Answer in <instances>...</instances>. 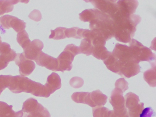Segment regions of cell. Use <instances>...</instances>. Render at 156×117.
I'll return each instance as SVG.
<instances>
[{"instance_id": "obj_1", "label": "cell", "mask_w": 156, "mask_h": 117, "mask_svg": "<svg viewBox=\"0 0 156 117\" xmlns=\"http://www.w3.org/2000/svg\"><path fill=\"white\" fill-rule=\"evenodd\" d=\"M139 17V16L132 14L126 16H116L114 18L115 37L118 41L124 43L131 41L136 30V26L140 22Z\"/></svg>"}, {"instance_id": "obj_2", "label": "cell", "mask_w": 156, "mask_h": 117, "mask_svg": "<svg viewBox=\"0 0 156 117\" xmlns=\"http://www.w3.org/2000/svg\"><path fill=\"white\" fill-rule=\"evenodd\" d=\"M9 89L14 93L24 92L30 93L36 97H49L44 85L35 82L27 77L21 76H12Z\"/></svg>"}, {"instance_id": "obj_3", "label": "cell", "mask_w": 156, "mask_h": 117, "mask_svg": "<svg viewBox=\"0 0 156 117\" xmlns=\"http://www.w3.org/2000/svg\"><path fill=\"white\" fill-rule=\"evenodd\" d=\"M81 54L79 47L73 44L66 46L63 52L57 58L58 71H70L73 67V61L74 57Z\"/></svg>"}, {"instance_id": "obj_4", "label": "cell", "mask_w": 156, "mask_h": 117, "mask_svg": "<svg viewBox=\"0 0 156 117\" xmlns=\"http://www.w3.org/2000/svg\"><path fill=\"white\" fill-rule=\"evenodd\" d=\"M22 111V117H51L48 110L33 98H30L23 102Z\"/></svg>"}, {"instance_id": "obj_5", "label": "cell", "mask_w": 156, "mask_h": 117, "mask_svg": "<svg viewBox=\"0 0 156 117\" xmlns=\"http://www.w3.org/2000/svg\"><path fill=\"white\" fill-rule=\"evenodd\" d=\"M129 43L130 50L134 60L139 63L140 61L151 62L155 60L156 55L147 47L143 46L141 43L135 39H132Z\"/></svg>"}, {"instance_id": "obj_6", "label": "cell", "mask_w": 156, "mask_h": 117, "mask_svg": "<svg viewBox=\"0 0 156 117\" xmlns=\"http://www.w3.org/2000/svg\"><path fill=\"white\" fill-rule=\"evenodd\" d=\"M126 108L129 117H139L144 109V103L140 102L139 98L134 93L129 92L125 96Z\"/></svg>"}, {"instance_id": "obj_7", "label": "cell", "mask_w": 156, "mask_h": 117, "mask_svg": "<svg viewBox=\"0 0 156 117\" xmlns=\"http://www.w3.org/2000/svg\"><path fill=\"white\" fill-rule=\"evenodd\" d=\"M0 25L3 29H9L12 27L18 33L24 30L26 26L24 21L9 15L0 17Z\"/></svg>"}, {"instance_id": "obj_8", "label": "cell", "mask_w": 156, "mask_h": 117, "mask_svg": "<svg viewBox=\"0 0 156 117\" xmlns=\"http://www.w3.org/2000/svg\"><path fill=\"white\" fill-rule=\"evenodd\" d=\"M15 64L20 68V73L22 76L30 75L35 68V64L32 60L25 57L24 53L17 54Z\"/></svg>"}, {"instance_id": "obj_9", "label": "cell", "mask_w": 156, "mask_h": 117, "mask_svg": "<svg viewBox=\"0 0 156 117\" xmlns=\"http://www.w3.org/2000/svg\"><path fill=\"white\" fill-rule=\"evenodd\" d=\"M17 54L8 43L3 42L0 46V70L7 67L10 61L15 60Z\"/></svg>"}, {"instance_id": "obj_10", "label": "cell", "mask_w": 156, "mask_h": 117, "mask_svg": "<svg viewBox=\"0 0 156 117\" xmlns=\"http://www.w3.org/2000/svg\"><path fill=\"white\" fill-rule=\"evenodd\" d=\"M123 94V91L117 88L114 89L111 93L109 101L113 106L114 113H122L127 111L125 105V100Z\"/></svg>"}, {"instance_id": "obj_11", "label": "cell", "mask_w": 156, "mask_h": 117, "mask_svg": "<svg viewBox=\"0 0 156 117\" xmlns=\"http://www.w3.org/2000/svg\"><path fill=\"white\" fill-rule=\"evenodd\" d=\"M107 99V96L98 90L90 93L88 92L86 99L85 104L93 108L103 107L106 103Z\"/></svg>"}, {"instance_id": "obj_12", "label": "cell", "mask_w": 156, "mask_h": 117, "mask_svg": "<svg viewBox=\"0 0 156 117\" xmlns=\"http://www.w3.org/2000/svg\"><path fill=\"white\" fill-rule=\"evenodd\" d=\"M44 44L41 40L36 39L31 41L29 46L24 49L25 57L31 60L36 61L42 52Z\"/></svg>"}, {"instance_id": "obj_13", "label": "cell", "mask_w": 156, "mask_h": 117, "mask_svg": "<svg viewBox=\"0 0 156 117\" xmlns=\"http://www.w3.org/2000/svg\"><path fill=\"white\" fill-rule=\"evenodd\" d=\"M37 65L54 71H58V61L55 58L42 51L37 60Z\"/></svg>"}, {"instance_id": "obj_14", "label": "cell", "mask_w": 156, "mask_h": 117, "mask_svg": "<svg viewBox=\"0 0 156 117\" xmlns=\"http://www.w3.org/2000/svg\"><path fill=\"white\" fill-rule=\"evenodd\" d=\"M46 92L50 97L51 94L55 90L61 88L62 87L61 79L60 76L57 73H52L47 78V82L44 85Z\"/></svg>"}, {"instance_id": "obj_15", "label": "cell", "mask_w": 156, "mask_h": 117, "mask_svg": "<svg viewBox=\"0 0 156 117\" xmlns=\"http://www.w3.org/2000/svg\"><path fill=\"white\" fill-rule=\"evenodd\" d=\"M23 115L22 110L15 112L12 110V105L0 101V117H22Z\"/></svg>"}, {"instance_id": "obj_16", "label": "cell", "mask_w": 156, "mask_h": 117, "mask_svg": "<svg viewBox=\"0 0 156 117\" xmlns=\"http://www.w3.org/2000/svg\"><path fill=\"white\" fill-rule=\"evenodd\" d=\"M29 1H17V0H2L0 1V15L10 12L13 11L14 5L18 3L22 2L28 3Z\"/></svg>"}, {"instance_id": "obj_17", "label": "cell", "mask_w": 156, "mask_h": 117, "mask_svg": "<svg viewBox=\"0 0 156 117\" xmlns=\"http://www.w3.org/2000/svg\"><path fill=\"white\" fill-rule=\"evenodd\" d=\"M111 52L108 51L105 46H98L94 47L92 55L98 59L105 60L106 59Z\"/></svg>"}, {"instance_id": "obj_18", "label": "cell", "mask_w": 156, "mask_h": 117, "mask_svg": "<svg viewBox=\"0 0 156 117\" xmlns=\"http://www.w3.org/2000/svg\"><path fill=\"white\" fill-rule=\"evenodd\" d=\"M79 47L81 53L89 56L92 54L94 46L90 39L85 38L82 40L81 45Z\"/></svg>"}, {"instance_id": "obj_19", "label": "cell", "mask_w": 156, "mask_h": 117, "mask_svg": "<svg viewBox=\"0 0 156 117\" xmlns=\"http://www.w3.org/2000/svg\"><path fill=\"white\" fill-rule=\"evenodd\" d=\"M17 40L23 50L27 48L31 42L29 38L28 33L25 30L18 33L17 34Z\"/></svg>"}, {"instance_id": "obj_20", "label": "cell", "mask_w": 156, "mask_h": 117, "mask_svg": "<svg viewBox=\"0 0 156 117\" xmlns=\"http://www.w3.org/2000/svg\"><path fill=\"white\" fill-rule=\"evenodd\" d=\"M94 117H112L113 110H109L104 107H98L93 108Z\"/></svg>"}, {"instance_id": "obj_21", "label": "cell", "mask_w": 156, "mask_h": 117, "mask_svg": "<svg viewBox=\"0 0 156 117\" xmlns=\"http://www.w3.org/2000/svg\"><path fill=\"white\" fill-rule=\"evenodd\" d=\"M85 29H80L78 27H73L67 29L65 31L66 37H74L82 38L83 37V33Z\"/></svg>"}, {"instance_id": "obj_22", "label": "cell", "mask_w": 156, "mask_h": 117, "mask_svg": "<svg viewBox=\"0 0 156 117\" xmlns=\"http://www.w3.org/2000/svg\"><path fill=\"white\" fill-rule=\"evenodd\" d=\"M66 29L65 27H58L55 30H51V34L49 36V38H52L55 40L64 39L66 37L65 34V31Z\"/></svg>"}, {"instance_id": "obj_23", "label": "cell", "mask_w": 156, "mask_h": 117, "mask_svg": "<svg viewBox=\"0 0 156 117\" xmlns=\"http://www.w3.org/2000/svg\"><path fill=\"white\" fill-rule=\"evenodd\" d=\"M12 77L11 75L0 76V95L6 88L9 87Z\"/></svg>"}, {"instance_id": "obj_24", "label": "cell", "mask_w": 156, "mask_h": 117, "mask_svg": "<svg viewBox=\"0 0 156 117\" xmlns=\"http://www.w3.org/2000/svg\"><path fill=\"white\" fill-rule=\"evenodd\" d=\"M88 93V92H75L72 96V99L76 103L85 104Z\"/></svg>"}, {"instance_id": "obj_25", "label": "cell", "mask_w": 156, "mask_h": 117, "mask_svg": "<svg viewBox=\"0 0 156 117\" xmlns=\"http://www.w3.org/2000/svg\"><path fill=\"white\" fill-rule=\"evenodd\" d=\"M115 88L121 90L123 92H125L128 89V83L124 79L121 78L118 80L115 84Z\"/></svg>"}, {"instance_id": "obj_26", "label": "cell", "mask_w": 156, "mask_h": 117, "mask_svg": "<svg viewBox=\"0 0 156 117\" xmlns=\"http://www.w3.org/2000/svg\"><path fill=\"white\" fill-rule=\"evenodd\" d=\"M155 116V112L153 109L151 107H148L143 109L139 117H154Z\"/></svg>"}, {"instance_id": "obj_27", "label": "cell", "mask_w": 156, "mask_h": 117, "mask_svg": "<svg viewBox=\"0 0 156 117\" xmlns=\"http://www.w3.org/2000/svg\"><path fill=\"white\" fill-rule=\"evenodd\" d=\"M29 17L32 20L39 22L41 19L42 15L41 12L38 10H34L29 15Z\"/></svg>"}, {"instance_id": "obj_28", "label": "cell", "mask_w": 156, "mask_h": 117, "mask_svg": "<svg viewBox=\"0 0 156 117\" xmlns=\"http://www.w3.org/2000/svg\"><path fill=\"white\" fill-rule=\"evenodd\" d=\"M112 117H129L128 112L121 113H114L113 110V116Z\"/></svg>"}, {"instance_id": "obj_29", "label": "cell", "mask_w": 156, "mask_h": 117, "mask_svg": "<svg viewBox=\"0 0 156 117\" xmlns=\"http://www.w3.org/2000/svg\"><path fill=\"white\" fill-rule=\"evenodd\" d=\"M2 41L1 37L0 36V46L2 44Z\"/></svg>"}]
</instances>
